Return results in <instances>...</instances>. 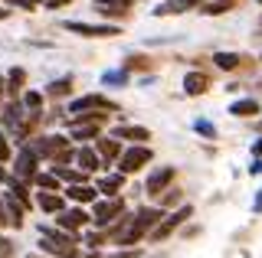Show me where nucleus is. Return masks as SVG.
<instances>
[{
	"mask_svg": "<svg viewBox=\"0 0 262 258\" xmlns=\"http://www.w3.org/2000/svg\"><path fill=\"white\" fill-rule=\"evenodd\" d=\"M161 216H164V209H158V206L138 209V216H128V222L121 225V232L115 236V242H118V245H125V248H135L138 242H141L147 232L161 222Z\"/></svg>",
	"mask_w": 262,
	"mask_h": 258,
	"instance_id": "f257e3e1",
	"label": "nucleus"
},
{
	"mask_svg": "<svg viewBox=\"0 0 262 258\" xmlns=\"http://www.w3.org/2000/svg\"><path fill=\"white\" fill-rule=\"evenodd\" d=\"M79 236L69 229H49V225H39V252L56 255V258H76V245Z\"/></svg>",
	"mask_w": 262,
	"mask_h": 258,
	"instance_id": "f03ea898",
	"label": "nucleus"
},
{
	"mask_svg": "<svg viewBox=\"0 0 262 258\" xmlns=\"http://www.w3.org/2000/svg\"><path fill=\"white\" fill-rule=\"evenodd\" d=\"M30 147L36 150V157H46V160H53V164H72V157H76V150H72V144H69L66 134H46V138H36Z\"/></svg>",
	"mask_w": 262,
	"mask_h": 258,
	"instance_id": "7ed1b4c3",
	"label": "nucleus"
},
{
	"mask_svg": "<svg viewBox=\"0 0 262 258\" xmlns=\"http://www.w3.org/2000/svg\"><path fill=\"white\" fill-rule=\"evenodd\" d=\"M108 118H112L108 111H79V115L69 118V134L76 141H92V138H98V131L105 127Z\"/></svg>",
	"mask_w": 262,
	"mask_h": 258,
	"instance_id": "20e7f679",
	"label": "nucleus"
},
{
	"mask_svg": "<svg viewBox=\"0 0 262 258\" xmlns=\"http://www.w3.org/2000/svg\"><path fill=\"white\" fill-rule=\"evenodd\" d=\"M190 216H193V206H187V203H184V206H177L170 216H161V222L151 229V242H164V239H170V236H174V232L180 229V225L190 219Z\"/></svg>",
	"mask_w": 262,
	"mask_h": 258,
	"instance_id": "39448f33",
	"label": "nucleus"
},
{
	"mask_svg": "<svg viewBox=\"0 0 262 258\" xmlns=\"http://www.w3.org/2000/svg\"><path fill=\"white\" fill-rule=\"evenodd\" d=\"M125 213V199H118V196H112V199H95L92 203V219L98 229H108V225L118 219V216Z\"/></svg>",
	"mask_w": 262,
	"mask_h": 258,
	"instance_id": "423d86ee",
	"label": "nucleus"
},
{
	"mask_svg": "<svg viewBox=\"0 0 262 258\" xmlns=\"http://www.w3.org/2000/svg\"><path fill=\"white\" fill-rule=\"evenodd\" d=\"M151 147H144V144H135V147H128L125 154H118V173H138L144 164H151Z\"/></svg>",
	"mask_w": 262,
	"mask_h": 258,
	"instance_id": "0eeeda50",
	"label": "nucleus"
},
{
	"mask_svg": "<svg viewBox=\"0 0 262 258\" xmlns=\"http://www.w3.org/2000/svg\"><path fill=\"white\" fill-rule=\"evenodd\" d=\"M66 30H69V33H79V36H89V39H108V36L121 33L115 23H79V20L66 23Z\"/></svg>",
	"mask_w": 262,
	"mask_h": 258,
	"instance_id": "6e6552de",
	"label": "nucleus"
},
{
	"mask_svg": "<svg viewBox=\"0 0 262 258\" xmlns=\"http://www.w3.org/2000/svg\"><path fill=\"white\" fill-rule=\"evenodd\" d=\"M69 111L72 115H79V111H108V115H115V111H121L118 105H115L112 98H105V95H82V98L69 101Z\"/></svg>",
	"mask_w": 262,
	"mask_h": 258,
	"instance_id": "1a4fd4ad",
	"label": "nucleus"
},
{
	"mask_svg": "<svg viewBox=\"0 0 262 258\" xmlns=\"http://www.w3.org/2000/svg\"><path fill=\"white\" fill-rule=\"evenodd\" d=\"M174 176H177V170L174 167H158L154 173H147V183H144V193L147 196H161L164 190L174 183Z\"/></svg>",
	"mask_w": 262,
	"mask_h": 258,
	"instance_id": "9d476101",
	"label": "nucleus"
},
{
	"mask_svg": "<svg viewBox=\"0 0 262 258\" xmlns=\"http://www.w3.org/2000/svg\"><path fill=\"white\" fill-rule=\"evenodd\" d=\"M36 150L30 147H23L20 154H16V180H23V183H33V176H36Z\"/></svg>",
	"mask_w": 262,
	"mask_h": 258,
	"instance_id": "9b49d317",
	"label": "nucleus"
},
{
	"mask_svg": "<svg viewBox=\"0 0 262 258\" xmlns=\"http://www.w3.org/2000/svg\"><path fill=\"white\" fill-rule=\"evenodd\" d=\"M92 219H89V213L82 206H76V209H59V219H56V225L59 229H69V232H79L82 225H89Z\"/></svg>",
	"mask_w": 262,
	"mask_h": 258,
	"instance_id": "f8f14e48",
	"label": "nucleus"
},
{
	"mask_svg": "<svg viewBox=\"0 0 262 258\" xmlns=\"http://www.w3.org/2000/svg\"><path fill=\"white\" fill-rule=\"evenodd\" d=\"M210 75H207V72H187V75H184V92L187 95H203V92H210Z\"/></svg>",
	"mask_w": 262,
	"mask_h": 258,
	"instance_id": "ddd939ff",
	"label": "nucleus"
},
{
	"mask_svg": "<svg viewBox=\"0 0 262 258\" xmlns=\"http://www.w3.org/2000/svg\"><path fill=\"white\" fill-rule=\"evenodd\" d=\"M131 141V144H144L147 138H151V131L147 127H141V124H118L115 127V141Z\"/></svg>",
	"mask_w": 262,
	"mask_h": 258,
	"instance_id": "4468645a",
	"label": "nucleus"
},
{
	"mask_svg": "<svg viewBox=\"0 0 262 258\" xmlns=\"http://www.w3.org/2000/svg\"><path fill=\"white\" fill-rule=\"evenodd\" d=\"M23 115H27V108H23V101L16 98V101H7V105H4V115H0V121H4L7 131H13V127L23 121Z\"/></svg>",
	"mask_w": 262,
	"mask_h": 258,
	"instance_id": "2eb2a0df",
	"label": "nucleus"
},
{
	"mask_svg": "<svg viewBox=\"0 0 262 258\" xmlns=\"http://www.w3.org/2000/svg\"><path fill=\"white\" fill-rule=\"evenodd\" d=\"M95 154L112 164V160H118V154H121V141H115V138H95Z\"/></svg>",
	"mask_w": 262,
	"mask_h": 258,
	"instance_id": "dca6fc26",
	"label": "nucleus"
},
{
	"mask_svg": "<svg viewBox=\"0 0 262 258\" xmlns=\"http://www.w3.org/2000/svg\"><path fill=\"white\" fill-rule=\"evenodd\" d=\"M36 206L43 209V213H59V209H66V199L59 196V193H53V190H43L36 196Z\"/></svg>",
	"mask_w": 262,
	"mask_h": 258,
	"instance_id": "f3484780",
	"label": "nucleus"
},
{
	"mask_svg": "<svg viewBox=\"0 0 262 258\" xmlns=\"http://www.w3.org/2000/svg\"><path fill=\"white\" fill-rule=\"evenodd\" d=\"M72 160H79V167H82L85 173H95L98 167H102V160H98L95 147H79V150H76V157H72Z\"/></svg>",
	"mask_w": 262,
	"mask_h": 258,
	"instance_id": "a211bd4d",
	"label": "nucleus"
},
{
	"mask_svg": "<svg viewBox=\"0 0 262 258\" xmlns=\"http://www.w3.org/2000/svg\"><path fill=\"white\" fill-rule=\"evenodd\" d=\"M95 4H102L98 10H102L105 17H125L131 7H135V0H95Z\"/></svg>",
	"mask_w": 262,
	"mask_h": 258,
	"instance_id": "6ab92c4d",
	"label": "nucleus"
},
{
	"mask_svg": "<svg viewBox=\"0 0 262 258\" xmlns=\"http://www.w3.org/2000/svg\"><path fill=\"white\" fill-rule=\"evenodd\" d=\"M95 190H102L105 196H118L121 190H125V173H112V176H102V180H98V187Z\"/></svg>",
	"mask_w": 262,
	"mask_h": 258,
	"instance_id": "aec40b11",
	"label": "nucleus"
},
{
	"mask_svg": "<svg viewBox=\"0 0 262 258\" xmlns=\"http://www.w3.org/2000/svg\"><path fill=\"white\" fill-rule=\"evenodd\" d=\"M213 62H216L223 72H236V69L246 66V56H239V53H216V56H213Z\"/></svg>",
	"mask_w": 262,
	"mask_h": 258,
	"instance_id": "412c9836",
	"label": "nucleus"
},
{
	"mask_svg": "<svg viewBox=\"0 0 262 258\" xmlns=\"http://www.w3.org/2000/svg\"><path fill=\"white\" fill-rule=\"evenodd\" d=\"M229 115H236V118H256L259 115V101L256 98H239V101L229 105Z\"/></svg>",
	"mask_w": 262,
	"mask_h": 258,
	"instance_id": "4be33fe9",
	"label": "nucleus"
},
{
	"mask_svg": "<svg viewBox=\"0 0 262 258\" xmlns=\"http://www.w3.org/2000/svg\"><path fill=\"white\" fill-rule=\"evenodd\" d=\"M23 85H27V69L13 66L10 72H7V95H20Z\"/></svg>",
	"mask_w": 262,
	"mask_h": 258,
	"instance_id": "5701e85b",
	"label": "nucleus"
},
{
	"mask_svg": "<svg viewBox=\"0 0 262 258\" xmlns=\"http://www.w3.org/2000/svg\"><path fill=\"white\" fill-rule=\"evenodd\" d=\"M66 193H69V199H76V203H95V199H98L95 187H89V183H72Z\"/></svg>",
	"mask_w": 262,
	"mask_h": 258,
	"instance_id": "b1692460",
	"label": "nucleus"
},
{
	"mask_svg": "<svg viewBox=\"0 0 262 258\" xmlns=\"http://www.w3.org/2000/svg\"><path fill=\"white\" fill-rule=\"evenodd\" d=\"M69 92H72V75H59L56 82H49V88H46L49 98H62V95H69Z\"/></svg>",
	"mask_w": 262,
	"mask_h": 258,
	"instance_id": "393cba45",
	"label": "nucleus"
},
{
	"mask_svg": "<svg viewBox=\"0 0 262 258\" xmlns=\"http://www.w3.org/2000/svg\"><path fill=\"white\" fill-rule=\"evenodd\" d=\"M7 183H10V190H13V196L23 203V209H30L33 203H30V190H27V183L23 180H16V176H7Z\"/></svg>",
	"mask_w": 262,
	"mask_h": 258,
	"instance_id": "a878e982",
	"label": "nucleus"
},
{
	"mask_svg": "<svg viewBox=\"0 0 262 258\" xmlns=\"http://www.w3.org/2000/svg\"><path fill=\"white\" fill-rule=\"evenodd\" d=\"M102 85H108V88L128 85V69H112V72H105V75H102Z\"/></svg>",
	"mask_w": 262,
	"mask_h": 258,
	"instance_id": "bb28decb",
	"label": "nucleus"
},
{
	"mask_svg": "<svg viewBox=\"0 0 262 258\" xmlns=\"http://www.w3.org/2000/svg\"><path fill=\"white\" fill-rule=\"evenodd\" d=\"M236 7V0H210V4H203L200 10L207 13V17H216V13H226V10H233Z\"/></svg>",
	"mask_w": 262,
	"mask_h": 258,
	"instance_id": "cd10ccee",
	"label": "nucleus"
},
{
	"mask_svg": "<svg viewBox=\"0 0 262 258\" xmlns=\"http://www.w3.org/2000/svg\"><path fill=\"white\" fill-rule=\"evenodd\" d=\"M33 183H36L39 190H59V176H56V173H43V170H36Z\"/></svg>",
	"mask_w": 262,
	"mask_h": 258,
	"instance_id": "c85d7f7f",
	"label": "nucleus"
},
{
	"mask_svg": "<svg viewBox=\"0 0 262 258\" xmlns=\"http://www.w3.org/2000/svg\"><path fill=\"white\" fill-rule=\"evenodd\" d=\"M193 131L200 134V138H207V141H216L220 138V134H216V124H210V121H203V118L193 121Z\"/></svg>",
	"mask_w": 262,
	"mask_h": 258,
	"instance_id": "c756f323",
	"label": "nucleus"
},
{
	"mask_svg": "<svg viewBox=\"0 0 262 258\" xmlns=\"http://www.w3.org/2000/svg\"><path fill=\"white\" fill-rule=\"evenodd\" d=\"M23 108H27V111H39V108H43V95H39V92H23Z\"/></svg>",
	"mask_w": 262,
	"mask_h": 258,
	"instance_id": "7c9ffc66",
	"label": "nucleus"
},
{
	"mask_svg": "<svg viewBox=\"0 0 262 258\" xmlns=\"http://www.w3.org/2000/svg\"><path fill=\"white\" fill-rule=\"evenodd\" d=\"M170 13H184V4L180 0H167V4H161L154 10V17H170Z\"/></svg>",
	"mask_w": 262,
	"mask_h": 258,
	"instance_id": "2f4dec72",
	"label": "nucleus"
},
{
	"mask_svg": "<svg viewBox=\"0 0 262 258\" xmlns=\"http://www.w3.org/2000/svg\"><path fill=\"white\" fill-rule=\"evenodd\" d=\"M121 69H128V72L131 69H151V59H147V56H128Z\"/></svg>",
	"mask_w": 262,
	"mask_h": 258,
	"instance_id": "473e14b6",
	"label": "nucleus"
},
{
	"mask_svg": "<svg viewBox=\"0 0 262 258\" xmlns=\"http://www.w3.org/2000/svg\"><path fill=\"white\" fill-rule=\"evenodd\" d=\"M161 206H174V203H180V196H184V193H180V190H174V187H167V190H164L161 193Z\"/></svg>",
	"mask_w": 262,
	"mask_h": 258,
	"instance_id": "72a5a7b5",
	"label": "nucleus"
},
{
	"mask_svg": "<svg viewBox=\"0 0 262 258\" xmlns=\"http://www.w3.org/2000/svg\"><path fill=\"white\" fill-rule=\"evenodd\" d=\"M82 242H85L89 248H98V245H102V242H105V232H89V236L82 239Z\"/></svg>",
	"mask_w": 262,
	"mask_h": 258,
	"instance_id": "f704fd0d",
	"label": "nucleus"
},
{
	"mask_svg": "<svg viewBox=\"0 0 262 258\" xmlns=\"http://www.w3.org/2000/svg\"><path fill=\"white\" fill-rule=\"evenodd\" d=\"M10 160V144H7V134L0 131V164H7Z\"/></svg>",
	"mask_w": 262,
	"mask_h": 258,
	"instance_id": "c9c22d12",
	"label": "nucleus"
},
{
	"mask_svg": "<svg viewBox=\"0 0 262 258\" xmlns=\"http://www.w3.org/2000/svg\"><path fill=\"white\" fill-rule=\"evenodd\" d=\"M108 258H141V252H138V248H121V252H115Z\"/></svg>",
	"mask_w": 262,
	"mask_h": 258,
	"instance_id": "e433bc0d",
	"label": "nucleus"
},
{
	"mask_svg": "<svg viewBox=\"0 0 262 258\" xmlns=\"http://www.w3.org/2000/svg\"><path fill=\"white\" fill-rule=\"evenodd\" d=\"M13 7H23V10H36L39 0H13Z\"/></svg>",
	"mask_w": 262,
	"mask_h": 258,
	"instance_id": "4c0bfd02",
	"label": "nucleus"
},
{
	"mask_svg": "<svg viewBox=\"0 0 262 258\" xmlns=\"http://www.w3.org/2000/svg\"><path fill=\"white\" fill-rule=\"evenodd\" d=\"M252 213H256V216H262V190L256 193V199H252Z\"/></svg>",
	"mask_w": 262,
	"mask_h": 258,
	"instance_id": "58836bf2",
	"label": "nucleus"
},
{
	"mask_svg": "<svg viewBox=\"0 0 262 258\" xmlns=\"http://www.w3.org/2000/svg\"><path fill=\"white\" fill-rule=\"evenodd\" d=\"M66 4H72V0H46L49 10H59V7H66Z\"/></svg>",
	"mask_w": 262,
	"mask_h": 258,
	"instance_id": "ea45409f",
	"label": "nucleus"
},
{
	"mask_svg": "<svg viewBox=\"0 0 262 258\" xmlns=\"http://www.w3.org/2000/svg\"><path fill=\"white\" fill-rule=\"evenodd\" d=\"M0 225H10V222H7V209H4V199H0Z\"/></svg>",
	"mask_w": 262,
	"mask_h": 258,
	"instance_id": "a19ab883",
	"label": "nucleus"
},
{
	"mask_svg": "<svg viewBox=\"0 0 262 258\" xmlns=\"http://www.w3.org/2000/svg\"><path fill=\"white\" fill-rule=\"evenodd\" d=\"M252 154H256V157H262V138H259L256 144H252Z\"/></svg>",
	"mask_w": 262,
	"mask_h": 258,
	"instance_id": "79ce46f5",
	"label": "nucleus"
},
{
	"mask_svg": "<svg viewBox=\"0 0 262 258\" xmlns=\"http://www.w3.org/2000/svg\"><path fill=\"white\" fill-rule=\"evenodd\" d=\"M249 173H256V176L262 173V160H256V164H252V167H249Z\"/></svg>",
	"mask_w": 262,
	"mask_h": 258,
	"instance_id": "37998d69",
	"label": "nucleus"
},
{
	"mask_svg": "<svg viewBox=\"0 0 262 258\" xmlns=\"http://www.w3.org/2000/svg\"><path fill=\"white\" fill-rule=\"evenodd\" d=\"M76 258H102V255H98V248H92V252H85V255H76Z\"/></svg>",
	"mask_w": 262,
	"mask_h": 258,
	"instance_id": "c03bdc74",
	"label": "nucleus"
},
{
	"mask_svg": "<svg viewBox=\"0 0 262 258\" xmlns=\"http://www.w3.org/2000/svg\"><path fill=\"white\" fill-rule=\"evenodd\" d=\"M180 4H184V10H190V7H196L200 0H180Z\"/></svg>",
	"mask_w": 262,
	"mask_h": 258,
	"instance_id": "a18cd8bd",
	"label": "nucleus"
},
{
	"mask_svg": "<svg viewBox=\"0 0 262 258\" xmlns=\"http://www.w3.org/2000/svg\"><path fill=\"white\" fill-rule=\"evenodd\" d=\"M0 95H7V79L0 75Z\"/></svg>",
	"mask_w": 262,
	"mask_h": 258,
	"instance_id": "49530a36",
	"label": "nucleus"
},
{
	"mask_svg": "<svg viewBox=\"0 0 262 258\" xmlns=\"http://www.w3.org/2000/svg\"><path fill=\"white\" fill-rule=\"evenodd\" d=\"M7 180V173H4V167H0V183H4Z\"/></svg>",
	"mask_w": 262,
	"mask_h": 258,
	"instance_id": "de8ad7c7",
	"label": "nucleus"
},
{
	"mask_svg": "<svg viewBox=\"0 0 262 258\" xmlns=\"http://www.w3.org/2000/svg\"><path fill=\"white\" fill-rule=\"evenodd\" d=\"M0 20H7V10H0Z\"/></svg>",
	"mask_w": 262,
	"mask_h": 258,
	"instance_id": "09e8293b",
	"label": "nucleus"
},
{
	"mask_svg": "<svg viewBox=\"0 0 262 258\" xmlns=\"http://www.w3.org/2000/svg\"><path fill=\"white\" fill-rule=\"evenodd\" d=\"M23 258H43V255H23Z\"/></svg>",
	"mask_w": 262,
	"mask_h": 258,
	"instance_id": "8fccbe9b",
	"label": "nucleus"
},
{
	"mask_svg": "<svg viewBox=\"0 0 262 258\" xmlns=\"http://www.w3.org/2000/svg\"><path fill=\"white\" fill-rule=\"evenodd\" d=\"M256 4H262V0H256Z\"/></svg>",
	"mask_w": 262,
	"mask_h": 258,
	"instance_id": "3c124183",
	"label": "nucleus"
}]
</instances>
